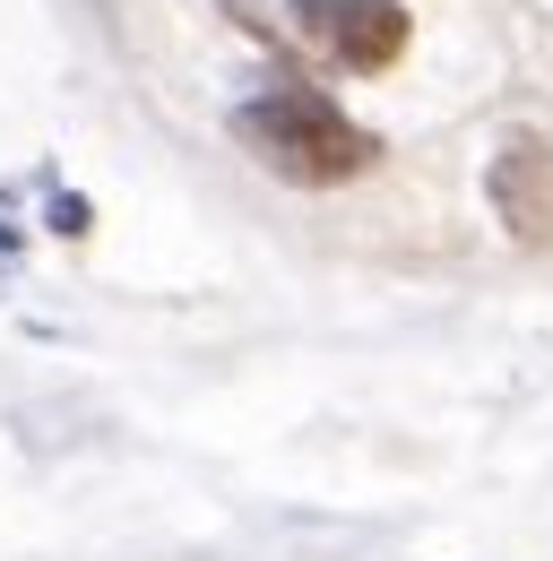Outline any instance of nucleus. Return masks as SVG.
I'll list each match as a JSON object with an SVG mask.
<instances>
[{
	"label": "nucleus",
	"mask_w": 553,
	"mask_h": 561,
	"mask_svg": "<svg viewBox=\"0 0 553 561\" xmlns=\"http://www.w3.org/2000/svg\"><path fill=\"white\" fill-rule=\"evenodd\" d=\"M415 18L398 0H285V44L320 70H346V78H372L407 53Z\"/></svg>",
	"instance_id": "f03ea898"
},
{
	"label": "nucleus",
	"mask_w": 553,
	"mask_h": 561,
	"mask_svg": "<svg viewBox=\"0 0 553 561\" xmlns=\"http://www.w3.org/2000/svg\"><path fill=\"white\" fill-rule=\"evenodd\" d=\"M484 199H493V216H501L510 242L545 251L553 242V139H537V130L501 139L493 164H484Z\"/></svg>",
	"instance_id": "7ed1b4c3"
},
{
	"label": "nucleus",
	"mask_w": 553,
	"mask_h": 561,
	"mask_svg": "<svg viewBox=\"0 0 553 561\" xmlns=\"http://www.w3.org/2000/svg\"><path fill=\"white\" fill-rule=\"evenodd\" d=\"M234 139L251 147L276 182H294V191L354 182V173H372V156H381V139L338 113V95H320V87H303V78L260 87V95L234 113Z\"/></svg>",
	"instance_id": "f257e3e1"
},
{
	"label": "nucleus",
	"mask_w": 553,
	"mask_h": 561,
	"mask_svg": "<svg viewBox=\"0 0 553 561\" xmlns=\"http://www.w3.org/2000/svg\"><path fill=\"white\" fill-rule=\"evenodd\" d=\"M9 233H18V191H0V260H9Z\"/></svg>",
	"instance_id": "39448f33"
},
{
	"label": "nucleus",
	"mask_w": 553,
	"mask_h": 561,
	"mask_svg": "<svg viewBox=\"0 0 553 561\" xmlns=\"http://www.w3.org/2000/svg\"><path fill=\"white\" fill-rule=\"evenodd\" d=\"M53 233L78 242V233H87V199H53Z\"/></svg>",
	"instance_id": "20e7f679"
}]
</instances>
